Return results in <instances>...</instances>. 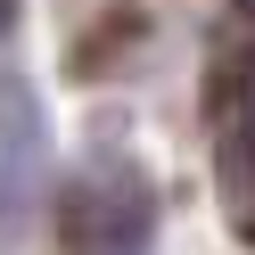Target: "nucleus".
<instances>
[{
	"instance_id": "f03ea898",
	"label": "nucleus",
	"mask_w": 255,
	"mask_h": 255,
	"mask_svg": "<svg viewBox=\"0 0 255 255\" xmlns=\"http://www.w3.org/2000/svg\"><path fill=\"white\" fill-rule=\"evenodd\" d=\"M50 189V124L25 74H0V239H25Z\"/></svg>"
},
{
	"instance_id": "20e7f679",
	"label": "nucleus",
	"mask_w": 255,
	"mask_h": 255,
	"mask_svg": "<svg viewBox=\"0 0 255 255\" xmlns=\"http://www.w3.org/2000/svg\"><path fill=\"white\" fill-rule=\"evenodd\" d=\"M239 8H247V17H255V0H239Z\"/></svg>"
},
{
	"instance_id": "7ed1b4c3",
	"label": "nucleus",
	"mask_w": 255,
	"mask_h": 255,
	"mask_svg": "<svg viewBox=\"0 0 255 255\" xmlns=\"http://www.w3.org/2000/svg\"><path fill=\"white\" fill-rule=\"evenodd\" d=\"M8 17H17V0H0V33H8Z\"/></svg>"
},
{
	"instance_id": "f257e3e1",
	"label": "nucleus",
	"mask_w": 255,
	"mask_h": 255,
	"mask_svg": "<svg viewBox=\"0 0 255 255\" xmlns=\"http://www.w3.org/2000/svg\"><path fill=\"white\" fill-rule=\"evenodd\" d=\"M58 231L66 255H148L156 247V189L124 148L91 156L58 198Z\"/></svg>"
}]
</instances>
